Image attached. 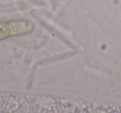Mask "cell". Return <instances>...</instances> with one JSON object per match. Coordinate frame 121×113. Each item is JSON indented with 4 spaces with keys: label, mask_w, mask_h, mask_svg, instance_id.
Here are the masks:
<instances>
[{
    "label": "cell",
    "mask_w": 121,
    "mask_h": 113,
    "mask_svg": "<svg viewBox=\"0 0 121 113\" xmlns=\"http://www.w3.org/2000/svg\"><path fill=\"white\" fill-rule=\"evenodd\" d=\"M0 113H97L95 100L0 92Z\"/></svg>",
    "instance_id": "cell-1"
},
{
    "label": "cell",
    "mask_w": 121,
    "mask_h": 113,
    "mask_svg": "<svg viewBox=\"0 0 121 113\" xmlns=\"http://www.w3.org/2000/svg\"><path fill=\"white\" fill-rule=\"evenodd\" d=\"M11 36H17L28 34L34 29V24L32 21L27 19L13 20L8 22Z\"/></svg>",
    "instance_id": "cell-2"
},
{
    "label": "cell",
    "mask_w": 121,
    "mask_h": 113,
    "mask_svg": "<svg viewBox=\"0 0 121 113\" xmlns=\"http://www.w3.org/2000/svg\"><path fill=\"white\" fill-rule=\"evenodd\" d=\"M10 36L8 22H0V40L9 38Z\"/></svg>",
    "instance_id": "cell-3"
}]
</instances>
